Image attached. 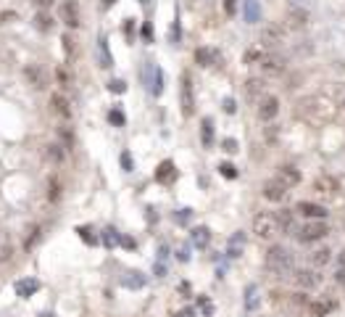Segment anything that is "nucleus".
I'll use <instances>...</instances> for the list:
<instances>
[{"label": "nucleus", "mask_w": 345, "mask_h": 317, "mask_svg": "<svg viewBox=\"0 0 345 317\" xmlns=\"http://www.w3.org/2000/svg\"><path fill=\"white\" fill-rule=\"evenodd\" d=\"M292 211H298L303 219H327V214H329L322 204H314V201H298Z\"/></svg>", "instance_id": "9"}, {"label": "nucleus", "mask_w": 345, "mask_h": 317, "mask_svg": "<svg viewBox=\"0 0 345 317\" xmlns=\"http://www.w3.org/2000/svg\"><path fill=\"white\" fill-rule=\"evenodd\" d=\"M261 193H264V198H266V201H274V204H279L285 196H288V185H285V183H279L277 177H271V180H266V183L261 185Z\"/></svg>", "instance_id": "8"}, {"label": "nucleus", "mask_w": 345, "mask_h": 317, "mask_svg": "<svg viewBox=\"0 0 345 317\" xmlns=\"http://www.w3.org/2000/svg\"><path fill=\"white\" fill-rule=\"evenodd\" d=\"M292 280H295L298 288H316L319 286V275L314 273V270H295Z\"/></svg>", "instance_id": "19"}, {"label": "nucleus", "mask_w": 345, "mask_h": 317, "mask_svg": "<svg viewBox=\"0 0 345 317\" xmlns=\"http://www.w3.org/2000/svg\"><path fill=\"white\" fill-rule=\"evenodd\" d=\"M314 190L322 193V196H337L340 185H337V180L332 177V174H319V177L314 180Z\"/></svg>", "instance_id": "14"}, {"label": "nucleus", "mask_w": 345, "mask_h": 317, "mask_svg": "<svg viewBox=\"0 0 345 317\" xmlns=\"http://www.w3.org/2000/svg\"><path fill=\"white\" fill-rule=\"evenodd\" d=\"M190 238H192V246H198V249H206V246L211 243V230L200 225V228H195V230L190 232Z\"/></svg>", "instance_id": "29"}, {"label": "nucleus", "mask_w": 345, "mask_h": 317, "mask_svg": "<svg viewBox=\"0 0 345 317\" xmlns=\"http://www.w3.org/2000/svg\"><path fill=\"white\" fill-rule=\"evenodd\" d=\"M190 217H192V209H179L177 214H174V219H177L179 225H187V222H190Z\"/></svg>", "instance_id": "48"}, {"label": "nucleus", "mask_w": 345, "mask_h": 317, "mask_svg": "<svg viewBox=\"0 0 345 317\" xmlns=\"http://www.w3.org/2000/svg\"><path fill=\"white\" fill-rule=\"evenodd\" d=\"M137 3H142V5H145V3H148V0H137Z\"/></svg>", "instance_id": "64"}, {"label": "nucleus", "mask_w": 345, "mask_h": 317, "mask_svg": "<svg viewBox=\"0 0 345 317\" xmlns=\"http://www.w3.org/2000/svg\"><path fill=\"white\" fill-rule=\"evenodd\" d=\"M35 27L40 32H50V29H53V19H50L48 14H37L35 16Z\"/></svg>", "instance_id": "39"}, {"label": "nucleus", "mask_w": 345, "mask_h": 317, "mask_svg": "<svg viewBox=\"0 0 345 317\" xmlns=\"http://www.w3.org/2000/svg\"><path fill=\"white\" fill-rule=\"evenodd\" d=\"M279 114V98L277 95H264L258 101V119L261 122H271Z\"/></svg>", "instance_id": "10"}, {"label": "nucleus", "mask_w": 345, "mask_h": 317, "mask_svg": "<svg viewBox=\"0 0 345 317\" xmlns=\"http://www.w3.org/2000/svg\"><path fill=\"white\" fill-rule=\"evenodd\" d=\"M121 167H124V172H132L134 169V161H132V153H129V151L121 153Z\"/></svg>", "instance_id": "49"}, {"label": "nucleus", "mask_w": 345, "mask_h": 317, "mask_svg": "<svg viewBox=\"0 0 345 317\" xmlns=\"http://www.w3.org/2000/svg\"><path fill=\"white\" fill-rule=\"evenodd\" d=\"M142 37H145L148 42L153 40V29H151V24H145V27H142Z\"/></svg>", "instance_id": "54"}, {"label": "nucleus", "mask_w": 345, "mask_h": 317, "mask_svg": "<svg viewBox=\"0 0 345 317\" xmlns=\"http://www.w3.org/2000/svg\"><path fill=\"white\" fill-rule=\"evenodd\" d=\"M11 19H16V14L14 11H5V14H0V24H8Z\"/></svg>", "instance_id": "53"}, {"label": "nucleus", "mask_w": 345, "mask_h": 317, "mask_svg": "<svg viewBox=\"0 0 345 317\" xmlns=\"http://www.w3.org/2000/svg\"><path fill=\"white\" fill-rule=\"evenodd\" d=\"M266 56H269V48H266L264 42H256V45H250V48L245 50L243 61L248 63V66H258V63H261Z\"/></svg>", "instance_id": "16"}, {"label": "nucleus", "mask_w": 345, "mask_h": 317, "mask_svg": "<svg viewBox=\"0 0 345 317\" xmlns=\"http://www.w3.org/2000/svg\"><path fill=\"white\" fill-rule=\"evenodd\" d=\"M243 246H245V232H235V235L230 238V246H227V256H240V251H243Z\"/></svg>", "instance_id": "31"}, {"label": "nucleus", "mask_w": 345, "mask_h": 317, "mask_svg": "<svg viewBox=\"0 0 345 317\" xmlns=\"http://www.w3.org/2000/svg\"><path fill=\"white\" fill-rule=\"evenodd\" d=\"M58 16H61V21L66 24L69 29L82 27V11H79V3H77V0H63L61 8H58Z\"/></svg>", "instance_id": "5"}, {"label": "nucleus", "mask_w": 345, "mask_h": 317, "mask_svg": "<svg viewBox=\"0 0 345 317\" xmlns=\"http://www.w3.org/2000/svg\"><path fill=\"white\" fill-rule=\"evenodd\" d=\"M277 180H279V183H285L288 188H295L298 183H301V172H298L295 167L285 164V167H279V169H277Z\"/></svg>", "instance_id": "20"}, {"label": "nucleus", "mask_w": 345, "mask_h": 317, "mask_svg": "<svg viewBox=\"0 0 345 317\" xmlns=\"http://www.w3.org/2000/svg\"><path fill=\"white\" fill-rule=\"evenodd\" d=\"M337 259H340V267H345V249H343V254L337 256Z\"/></svg>", "instance_id": "63"}, {"label": "nucleus", "mask_w": 345, "mask_h": 317, "mask_svg": "<svg viewBox=\"0 0 345 317\" xmlns=\"http://www.w3.org/2000/svg\"><path fill=\"white\" fill-rule=\"evenodd\" d=\"M164 273H166V267L158 262V264H155V275H164Z\"/></svg>", "instance_id": "62"}, {"label": "nucleus", "mask_w": 345, "mask_h": 317, "mask_svg": "<svg viewBox=\"0 0 345 317\" xmlns=\"http://www.w3.org/2000/svg\"><path fill=\"white\" fill-rule=\"evenodd\" d=\"M56 77H58V82H61L63 87H71V85H74V80H71V72H69V66H63V63H61V66L56 69Z\"/></svg>", "instance_id": "38"}, {"label": "nucleus", "mask_w": 345, "mask_h": 317, "mask_svg": "<svg viewBox=\"0 0 345 317\" xmlns=\"http://www.w3.org/2000/svg\"><path fill=\"white\" fill-rule=\"evenodd\" d=\"M256 307H258V286H253V283H250V286L245 288V309H250V312H253Z\"/></svg>", "instance_id": "34"}, {"label": "nucleus", "mask_w": 345, "mask_h": 317, "mask_svg": "<svg viewBox=\"0 0 345 317\" xmlns=\"http://www.w3.org/2000/svg\"><path fill=\"white\" fill-rule=\"evenodd\" d=\"M121 246H127V249H134V241H132V238H124V235H121Z\"/></svg>", "instance_id": "60"}, {"label": "nucleus", "mask_w": 345, "mask_h": 317, "mask_svg": "<svg viewBox=\"0 0 345 317\" xmlns=\"http://www.w3.org/2000/svg\"><path fill=\"white\" fill-rule=\"evenodd\" d=\"M77 232H79V238H82L84 243H90V246L97 243V238L93 235V228H90V225H79V228H77Z\"/></svg>", "instance_id": "41"}, {"label": "nucleus", "mask_w": 345, "mask_h": 317, "mask_svg": "<svg viewBox=\"0 0 345 317\" xmlns=\"http://www.w3.org/2000/svg\"><path fill=\"white\" fill-rule=\"evenodd\" d=\"M266 48H271V45H282L285 42V27L282 24H266V27L261 29V40Z\"/></svg>", "instance_id": "11"}, {"label": "nucleus", "mask_w": 345, "mask_h": 317, "mask_svg": "<svg viewBox=\"0 0 345 317\" xmlns=\"http://www.w3.org/2000/svg\"><path fill=\"white\" fill-rule=\"evenodd\" d=\"M179 98H182V114L192 116L195 114V93H192V77L182 74V87H179Z\"/></svg>", "instance_id": "7"}, {"label": "nucleus", "mask_w": 345, "mask_h": 317, "mask_svg": "<svg viewBox=\"0 0 345 317\" xmlns=\"http://www.w3.org/2000/svg\"><path fill=\"white\" fill-rule=\"evenodd\" d=\"M308 307H311V312H314L316 317H324V315H329L337 304H335V299H319V301H311Z\"/></svg>", "instance_id": "30"}, {"label": "nucleus", "mask_w": 345, "mask_h": 317, "mask_svg": "<svg viewBox=\"0 0 345 317\" xmlns=\"http://www.w3.org/2000/svg\"><path fill=\"white\" fill-rule=\"evenodd\" d=\"M45 153H48V159H50V161H56V164H61L63 156H66L63 146H58V143H50L48 148H45Z\"/></svg>", "instance_id": "35"}, {"label": "nucleus", "mask_w": 345, "mask_h": 317, "mask_svg": "<svg viewBox=\"0 0 345 317\" xmlns=\"http://www.w3.org/2000/svg\"><path fill=\"white\" fill-rule=\"evenodd\" d=\"M58 138H61V146L63 148H74V132H71L69 125L58 127Z\"/></svg>", "instance_id": "36"}, {"label": "nucleus", "mask_w": 345, "mask_h": 317, "mask_svg": "<svg viewBox=\"0 0 345 317\" xmlns=\"http://www.w3.org/2000/svg\"><path fill=\"white\" fill-rule=\"evenodd\" d=\"M97 56H100V66H103V69H111V66H114V56H111L108 37H106V35L97 37Z\"/></svg>", "instance_id": "22"}, {"label": "nucleus", "mask_w": 345, "mask_h": 317, "mask_svg": "<svg viewBox=\"0 0 345 317\" xmlns=\"http://www.w3.org/2000/svg\"><path fill=\"white\" fill-rule=\"evenodd\" d=\"M308 24V11L303 8H290L288 11V27L290 29H303Z\"/></svg>", "instance_id": "21"}, {"label": "nucleus", "mask_w": 345, "mask_h": 317, "mask_svg": "<svg viewBox=\"0 0 345 317\" xmlns=\"http://www.w3.org/2000/svg\"><path fill=\"white\" fill-rule=\"evenodd\" d=\"M243 16L248 24H258L261 21V5H258V0H245L243 3Z\"/></svg>", "instance_id": "23"}, {"label": "nucleus", "mask_w": 345, "mask_h": 317, "mask_svg": "<svg viewBox=\"0 0 345 317\" xmlns=\"http://www.w3.org/2000/svg\"><path fill=\"white\" fill-rule=\"evenodd\" d=\"M14 259V241H11L8 232H0V264Z\"/></svg>", "instance_id": "26"}, {"label": "nucleus", "mask_w": 345, "mask_h": 317, "mask_svg": "<svg viewBox=\"0 0 345 317\" xmlns=\"http://www.w3.org/2000/svg\"><path fill=\"white\" fill-rule=\"evenodd\" d=\"M179 262H187V259H190V251H187V249H179Z\"/></svg>", "instance_id": "58"}, {"label": "nucleus", "mask_w": 345, "mask_h": 317, "mask_svg": "<svg viewBox=\"0 0 345 317\" xmlns=\"http://www.w3.org/2000/svg\"><path fill=\"white\" fill-rule=\"evenodd\" d=\"M264 264L271 275H288V273H292V267H295V259H292V254L285 246H271L264 256Z\"/></svg>", "instance_id": "2"}, {"label": "nucleus", "mask_w": 345, "mask_h": 317, "mask_svg": "<svg viewBox=\"0 0 345 317\" xmlns=\"http://www.w3.org/2000/svg\"><path fill=\"white\" fill-rule=\"evenodd\" d=\"M177 317H195V309L187 307V309H182V312H177Z\"/></svg>", "instance_id": "57"}, {"label": "nucleus", "mask_w": 345, "mask_h": 317, "mask_svg": "<svg viewBox=\"0 0 345 317\" xmlns=\"http://www.w3.org/2000/svg\"><path fill=\"white\" fill-rule=\"evenodd\" d=\"M48 188H50V193H48V198H50V201H58V198H61V185H58V180H56V177H50V183H48Z\"/></svg>", "instance_id": "44"}, {"label": "nucleus", "mask_w": 345, "mask_h": 317, "mask_svg": "<svg viewBox=\"0 0 345 317\" xmlns=\"http://www.w3.org/2000/svg\"><path fill=\"white\" fill-rule=\"evenodd\" d=\"M224 8H227V14H235V11H237V3H235V0H224Z\"/></svg>", "instance_id": "52"}, {"label": "nucleus", "mask_w": 345, "mask_h": 317, "mask_svg": "<svg viewBox=\"0 0 345 317\" xmlns=\"http://www.w3.org/2000/svg\"><path fill=\"white\" fill-rule=\"evenodd\" d=\"M142 80H145L148 90H151V95L158 98L161 93H164V72H161L155 63H145V69H142Z\"/></svg>", "instance_id": "6"}, {"label": "nucleus", "mask_w": 345, "mask_h": 317, "mask_svg": "<svg viewBox=\"0 0 345 317\" xmlns=\"http://www.w3.org/2000/svg\"><path fill=\"white\" fill-rule=\"evenodd\" d=\"M108 90H111V93H116V95H121V93H127V82L124 80H111Z\"/></svg>", "instance_id": "45"}, {"label": "nucleus", "mask_w": 345, "mask_h": 317, "mask_svg": "<svg viewBox=\"0 0 345 317\" xmlns=\"http://www.w3.org/2000/svg\"><path fill=\"white\" fill-rule=\"evenodd\" d=\"M337 114V106L332 103L327 95H308V98L298 101V116L311 125H324V122H332Z\"/></svg>", "instance_id": "1"}, {"label": "nucleus", "mask_w": 345, "mask_h": 317, "mask_svg": "<svg viewBox=\"0 0 345 317\" xmlns=\"http://www.w3.org/2000/svg\"><path fill=\"white\" fill-rule=\"evenodd\" d=\"M63 45H66V53L71 56V50H74V40H71V37L66 35V37H63Z\"/></svg>", "instance_id": "56"}, {"label": "nucleus", "mask_w": 345, "mask_h": 317, "mask_svg": "<svg viewBox=\"0 0 345 317\" xmlns=\"http://www.w3.org/2000/svg\"><path fill=\"white\" fill-rule=\"evenodd\" d=\"M32 3H35V5H37V8H48V5H50V3H53V0H32Z\"/></svg>", "instance_id": "59"}, {"label": "nucleus", "mask_w": 345, "mask_h": 317, "mask_svg": "<svg viewBox=\"0 0 345 317\" xmlns=\"http://www.w3.org/2000/svg\"><path fill=\"white\" fill-rule=\"evenodd\" d=\"M327 232H329V228L324 225V219H308V222H303L301 228H298L295 238L301 243H314L319 238H324Z\"/></svg>", "instance_id": "4"}, {"label": "nucleus", "mask_w": 345, "mask_h": 317, "mask_svg": "<svg viewBox=\"0 0 345 317\" xmlns=\"http://www.w3.org/2000/svg\"><path fill=\"white\" fill-rule=\"evenodd\" d=\"M258 66H261V72H264L266 77H277V74H282L285 69H288V61H285L282 56L269 53V56H266L261 63H258Z\"/></svg>", "instance_id": "12"}, {"label": "nucleus", "mask_w": 345, "mask_h": 317, "mask_svg": "<svg viewBox=\"0 0 345 317\" xmlns=\"http://www.w3.org/2000/svg\"><path fill=\"white\" fill-rule=\"evenodd\" d=\"M198 304H200V312H203L206 317H211V315H213V304L208 301L206 296H200V299H198Z\"/></svg>", "instance_id": "47"}, {"label": "nucleus", "mask_w": 345, "mask_h": 317, "mask_svg": "<svg viewBox=\"0 0 345 317\" xmlns=\"http://www.w3.org/2000/svg\"><path fill=\"white\" fill-rule=\"evenodd\" d=\"M264 90H266V82L258 80V77H253V80L245 82V93H248V98H253V101H261Z\"/></svg>", "instance_id": "25"}, {"label": "nucleus", "mask_w": 345, "mask_h": 317, "mask_svg": "<svg viewBox=\"0 0 345 317\" xmlns=\"http://www.w3.org/2000/svg\"><path fill=\"white\" fill-rule=\"evenodd\" d=\"M253 232H256L261 241H274V238L282 232L277 222V214H271V211H261V214L253 217Z\"/></svg>", "instance_id": "3"}, {"label": "nucleus", "mask_w": 345, "mask_h": 317, "mask_svg": "<svg viewBox=\"0 0 345 317\" xmlns=\"http://www.w3.org/2000/svg\"><path fill=\"white\" fill-rule=\"evenodd\" d=\"M50 106H53V111H56L58 116H61V119H69V116H71V108H69V101H66V98H63V95H61V93H56V95H53V98H50Z\"/></svg>", "instance_id": "28"}, {"label": "nucleus", "mask_w": 345, "mask_h": 317, "mask_svg": "<svg viewBox=\"0 0 345 317\" xmlns=\"http://www.w3.org/2000/svg\"><path fill=\"white\" fill-rule=\"evenodd\" d=\"M329 259H332V251L329 249H316L314 254H311L314 267H324V264H329Z\"/></svg>", "instance_id": "33"}, {"label": "nucleus", "mask_w": 345, "mask_h": 317, "mask_svg": "<svg viewBox=\"0 0 345 317\" xmlns=\"http://www.w3.org/2000/svg\"><path fill=\"white\" fill-rule=\"evenodd\" d=\"M172 42H179V19H174V27H172Z\"/></svg>", "instance_id": "51"}, {"label": "nucleus", "mask_w": 345, "mask_h": 317, "mask_svg": "<svg viewBox=\"0 0 345 317\" xmlns=\"http://www.w3.org/2000/svg\"><path fill=\"white\" fill-rule=\"evenodd\" d=\"M221 108H224L227 114H235V111H237V103L232 101V98H224V103H221Z\"/></svg>", "instance_id": "50"}, {"label": "nucleus", "mask_w": 345, "mask_h": 317, "mask_svg": "<svg viewBox=\"0 0 345 317\" xmlns=\"http://www.w3.org/2000/svg\"><path fill=\"white\" fill-rule=\"evenodd\" d=\"M177 180V167H174V161H161L158 164V169H155V183H161V185H169V183H174Z\"/></svg>", "instance_id": "17"}, {"label": "nucleus", "mask_w": 345, "mask_h": 317, "mask_svg": "<svg viewBox=\"0 0 345 317\" xmlns=\"http://www.w3.org/2000/svg\"><path fill=\"white\" fill-rule=\"evenodd\" d=\"M221 148H224L227 153H237V151H240V148H237V140H235V138H224V140H221Z\"/></svg>", "instance_id": "46"}, {"label": "nucleus", "mask_w": 345, "mask_h": 317, "mask_svg": "<svg viewBox=\"0 0 345 317\" xmlns=\"http://www.w3.org/2000/svg\"><path fill=\"white\" fill-rule=\"evenodd\" d=\"M219 61H221V56H219V50H213V48H198L195 50V63H198V66H216Z\"/></svg>", "instance_id": "18"}, {"label": "nucleus", "mask_w": 345, "mask_h": 317, "mask_svg": "<svg viewBox=\"0 0 345 317\" xmlns=\"http://www.w3.org/2000/svg\"><path fill=\"white\" fill-rule=\"evenodd\" d=\"M219 172H221V177H227V180H235L237 177V169L230 164V161H224V164H219Z\"/></svg>", "instance_id": "43"}, {"label": "nucleus", "mask_w": 345, "mask_h": 317, "mask_svg": "<svg viewBox=\"0 0 345 317\" xmlns=\"http://www.w3.org/2000/svg\"><path fill=\"white\" fill-rule=\"evenodd\" d=\"M29 235H27V241H24V249H27V251H32V249H35V243H37V238H40V225H29Z\"/></svg>", "instance_id": "37"}, {"label": "nucleus", "mask_w": 345, "mask_h": 317, "mask_svg": "<svg viewBox=\"0 0 345 317\" xmlns=\"http://www.w3.org/2000/svg\"><path fill=\"white\" fill-rule=\"evenodd\" d=\"M121 286H124V288H132V291H137V288L145 286V275L137 273V270H129V273L121 275Z\"/></svg>", "instance_id": "24"}, {"label": "nucleus", "mask_w": 345, "mask_h": 317, "mask_svg": "<svg viewBox=\"0 0 345 317\" xmlns=\"http://www.w3.org/2000/svg\"><path fill=\"white\" fill-rule=\"evenodd\" d=\"M116 3V0H100V5H103V11H108L111 8V5H114Z\"/></svg>", "instance_id": "61"}, {"label": "nucleus", "mask_w": 345, "mask_h": 317, "mask_svg": "<svg viewBox=\"0 0 345 317\" xmlns=\"http://www.w3.org/2000/svg\"><path fill=\"white\" fill-rule=\"evenodd\" d=\"M100 241L106 249H116V246H121V235L116 232V228H106L100 232Z\"/></svg>", "instance_id": "32"}, {"label": "nucleus", "mask_w": 345, "mask_h": 317, "mask_svg": "<svg viewBox=\"0 0 345 317\" xmlns=\"http://www.w3.org/2000/svg\"><path fill=\"white\" fill-rule=\"evenodd\" d=\"M24 77H27V82L32 87H37V90L48 87V74H45L42 66H37V63H29V66L24 69Z\"/></svg>", "instance_id": "13"}, {"label": "nucleus", "mask_w": 345, "mask_h": 317, "mask_svg": "<svg viewBox=\"0 0 345 317\" xmlns=\"http://www.w3.org/2000/svg\"><path fill=\"white\" fill-rule=\"evenodd\" d=\"M335 280L340 283V286H345V267H340V270L335 273Z\"/></svg>", "instance_id": "55"}, {"label": "nucleus", "mask_w": 345, "mask_h": 317, "mask_svg": "<svg viewBox=\"0 0 345 317\" xmlns=\"http://www.w3.org/2000/svg\"><path fill=\"white\" fill-rule=\"evenodd\" d=\"M277 222H279V228H282V232L290 230V228H292V211H290V209L277 211Z\"/></svg>", "instance_id": "40"}, {"label": "nucleus", "mask_w": 345, "mask_h": 317, "mask_svg": "<svg viewBox=\"0 0 345 317\" xmlns=\"http://www.w3.org/2000/svg\"><path fill=\"white\" fill-rule=\"evenodd\" d=\"M42 283L37 280V277H21V280H16V296H21V299H32V296L40 291Z\"/></svg>", "instance_id": "15"}, {"label": "nucleus", "mask_w": 345, "mask_h": 317, "mask_svg": "<svg viewBox=\"0 0 345 317\" xmlns=\"http://www.w3.org/2000/svg\"><path fill=\"white\" fill-rule=\"evenodd\" d=\"M200 143H203V148L213 146V119L211 116H206V119L200 122Z\"/></svg>", "instance_id": "27"}, {"label": "nucleus", "mask_w": 345, "mask_h": 317, "mask_svg": "<svg viewBox=\"0 0 345 317\" xmlns=\"http://www.w3.org/2000/svg\"><path fill=\"white\" fill-rule=\"evenodd\" d=\"M108 122H111V125H116V127H124L127 116H124L121 108H111V111H108Z\"/></svg>", "instance_id": "42"}]
</instances>
